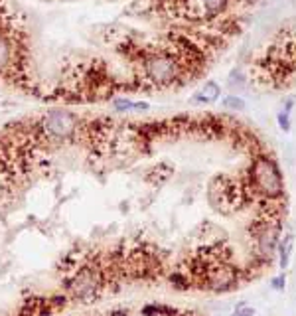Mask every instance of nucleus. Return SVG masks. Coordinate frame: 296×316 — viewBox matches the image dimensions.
Wrapping results in <instances>:
<instances>
[{"instance_id":"nucleus-1","label":"nucleus","mask_w":296,"mask_h":316,"mask_svg":"<svg viewBox=\"0 0 296 316\" xmlns=\"http://www.w3.org/2000/svg\"><path fill=\"white\" fill-rule=\"evenodd\" d=\"M144 75L148 81L164 87L172 85L178 77H180V63L178 59L170 54H152L144 59Z\"/></svg>"},{"instance_id":"nucleus-2","label":"nucleus","mask_w":296,"mask_h":316,"mask_svg":"<svg viewBox=\"0 0 296 316\" xmlns=\"http://www.w3.org/2000/svg\"><path fill=\"white\" fill-rule=\"evenodd\" d=\"M42 130L46 132V136L50 141H69L73 136L77 129H79V117L69 111L57 109V111H50L40 123Z\"/></svg>"},{"instance_id":"nucleus-3","label":"nucleus","mask_w":296,"mask_h":316,"mask_svg":"<svg viewBox=\"0 0 296 316\" xmlns=\"http://www.w3.org/2000/svg\"><path fill=\"white\" fill-rule=\"evenodd\" d=\"M253 180L259 192L267 196H278L282 192V178L278 174V168L269 158H259L253 166Z\"/></svg>"},{"instance_id":"nucleus-4","label":"nucleus","mask_w":296,"mask_h":316,"mask_svg":"<svg viewBox=\"0 0 296 316\" xmlns=\"http://www.w3.org/2000/svg\"><path fill=\"white\" fill-rule=\"evenodd\" d=\"M219 85L215 81H207L198 93L192 97V103H213L219 97Z\"/></svg>"},{"instance_id":"nucleus-5","label":"nucleus","mask_w":296,"mask_h":316,"mask_svg":"<svg viewBox=\"0 0 296 316\" xmlns=\"http://www.w3.org/2000/svg\"><path fill=\"white\" fill-rule=\"evenodd\" d=\"M12 57H14L12 42L6 38V34L0 32V74H4L12 65Z\"/></svg>"},{"instance_id":"nucleus-6","label":"nucleus","mask_w":296,"mask_h":316,"mask_svg":"<svg viewBox=\"0 0 296 316\" xmlns=\"http://www.w3.org/2000/svg\"><path fill=\"white\" fill-rule=\"evenodd\" d=\"M259 241H261V251L265 255H271L273 249H275V243H277V229H267L259 237Z\"/></svg>"},{"instance_id":"nucleus-7","label":"nucleus","mask_w":296,"mask_h":316,"mask_svg":"<svg viewBox=\"0 0 296 316\" xmlns=\"http://www.w3.org/2000/svg\"><path fill=\"white\" fill-rule=\"evenodd\" d=\"M113 107H115V111H134V109H142V111H146L148 103H132V101H129V99H117L115 103H113Z\"/></svg>"},{"instance_id":"nucleus-8","label":"nucleus","mask_w":296,"mask_h":316,"mask_svg":"<svg viewBox=\"0 0 296 316\" xmlns=\"http://www.w3.org/2000/svg\"><path fill=\"white\" fill-rule=\"evenodd\" d=\"M227 2H229V0H200V4H202V8H204V12L205 14H209V16H213V14L221 12L223 8L227 6Z\"/></svg>"},{"instance_id":"nucleus-9","label":"nucleus","mask_w":296,"mask_h":316,"mask_svg":"<svg viewBox=\"0 0 296 316\" xmlns=\"http://www.w3.org/2000/svg\"><path fill=\"white\" fill-rule=\"evenodd\" d=\"M290 251H292V235H286L282 245H280V267L282 269H286V265H288Z\"/></svg>"},{"instance_id":"nucleus-10","label":"nucleus","mask_w":296,"mask_h":316,"mask_svg":"<svg viewBox=\"0 0 296 316\" xmlns=\"http://www.w3.org/2000/svg\"><path fill=\"white\" fill-rule=\"evenodd\" d=\"M223 107L225 109H233V111H243L245 109V101L237 95H227L223 99Z\"/></svg>"},{"instance_id":"nucleus-11","label":"nucleus","mask_w":296,"mask_h":316,"mask_svg":"<svg viewBox=\"0 0 296 316\" xmlns=\"http://www.w3.org/2000/svg\"><path fill=\"white\" fill-rule=\"evenodd\" d=\"M290 105H292V101H288V107ZM288 107H286V111L278 115V123H280V129L282 130H288Z\"/></svg>"},{"instance_id":"nucleus-12","label":"nucleus","mask_w":296,"mask_h":316,"mask_svg":"<svg viewBox=\"0 0 296 316\" xmlns=\"http://www.w3.org/2000/svg\"><path fill=\"white\" fill-rule=\"evenodd\" d=\"M255 312H253V308H249V306H243V308H239L237 312H235V316H253Z\"/></svg>"},{"instance_id":"nucleus-13","label":"nucleus","mask_w":296,"mask_h":316,"mask_svg":"<svg viewBox=\"0 0 296 316\" xmlns=\"http://www.w3.org/2000/svg\"><path fill=\"white\" fill-rule=\"evenodd\" d=\"M282 283H284V279H282V277L275 279V289H282Z\"/></svg>"}]
</instances>
